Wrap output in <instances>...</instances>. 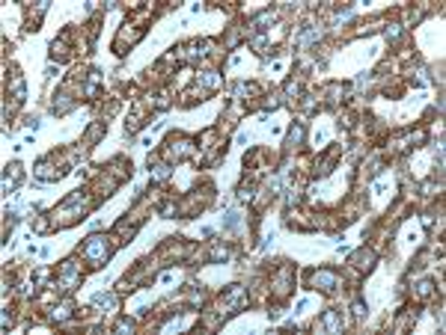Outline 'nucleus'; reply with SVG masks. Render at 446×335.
I'll return each mask as SVG.
<instances>
[{"label": "nucleus", "instance_id": "1", "mask_svg": "<svg viewBox=\"0 0 446 335\" xmlns=\"http://www.w3.org/2000/svg\"><path fill=\"white\" fill-rule=\"evenodd\" d=\"M83 255L98 267V264H104L107 261V255H110V249H107V240L104 237H89L86 243H83Z\"/></svg>", "mask_w": 446, "mask_h": 335}, {"label": "nucleus", "instance_id": "2", "mask_svg": "<svg viewBox=\"0 0 446 335\" xmlns=\"http://www.w3.org/2000/svg\"><path fill=\"white\" fill-rule=\"evenodd\" d=\"M315 285H321L324 291H333V288H336V276H333L330 270H318V273H315Z\"/></svg>", "mask_w": 446, "mask_h": 335}, {"label": "nucleus", "instance_id": "3", "mask_svg": "<svg viewBox=\"0 0 446 335\" xmlns=\"http://www.w3.org/2000/svg\"><path fill=\"white\" fill-rule=\"evenodd\" d=\"M95 306L98 309H116V297L113 294H98L95 297Z\"/></svg>", "mask_w": 446, "mask_h": 335}, {"label": "nucleus", "instance_id": "4", "mask_svg": "<svg viewBox=\"0 0 446 335\" xmlns=\"http://www.w3.org/2000/svg\"><path fill=\"white\" fill-rule=\"evenodd\" d=\"M324 324H327V330H339V318H336V312H327V318H324Z\"/></svg>", "mask_w": 446, "mask_h": 335}]
</instances>
